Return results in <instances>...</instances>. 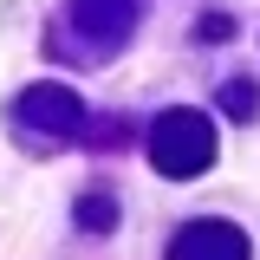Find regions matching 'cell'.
<instances>
[{
  "mask_svg": "<svg viewBox=\"0 0 260 260\" xmlns=\"http://www.w3.org/2000/svg\"><path fill=\"white\" fill-rule=\"evenodd\" d=\"M169 260H247V234L228 221H195L169 241Z\"/></svg>",
  "mask_w": 260,
  "mask_h": 260,
  "instance_id": "2",
  "label": "cell"
},
{
  "mask_svg": "<svg viewBox=\"0 0 260 260\" xmlns=\"http://www.w3.org/2000/svg\"><path fill=\"white\" fill-rule=\"evenodd\" d=\"M202 32H208V39H228V32H234V20H228V13H208V20H202Z\"/></svg>",
  "mask_w": 260,
  "mask_h": 260,
  "instance_id": "7",
  "label": "cell"
},
{
  "mask_svg": "<svg viewBox=\"0 0 260 260\" xmlns=\"http://www.w3.org/2000/svg\"><path fill=\"white\" fill-rule=\"evenodd\" d=\"M150 162H156L162 176H202L208 162H215V124L202 117V111H162L156 124H150Z\"/></svg>",
  "mask_w": 260,
  "mask_h": 260,
  "instance_id": "1",
  "label": "cell"
},
{
  "mask_svg": "<svg viewBox=\"0 0 260 260\" xmlns=\"http://www.w3.org/2000/svg\"><path fill=\"white\" fill-rule=\"evenodd\" d=\"M78 228H98V234L117 228V202H111V195H85V202H78Z\"/></svg>",
  "mask_w": 260,
  "mask_h": 260,
  "instance_id": "5",
  "label": "cell"
},
{
  "mask_svg": "<svg viewBox=\"0 0 260 260\" xmlns=\"http://www.w3.org/2000/svg\"><path fill=\"white\" fill-rule=\"evenodd\" d=\"M72 20L85 26V39L98 52H117L130 20H137V0H72Z\"/></svg>",
  "mask_w": 260,
  "mask_h": 260,
  "instance_id": "3",
  "label": "cell"
},
{
  "mask_svg": "<svg viewBox=\"0 0 260 260\" xmlns=\"http://www.w3.org/2000/svg\"><path fill=\"white\" fill-rule=\"evenodd\" d=\"M20 117L39 124V130H52V137H65V130L85 124V104H78V91H65V85H32L20 98Z\"/></svg>",
  "mask_w": 260,
  "mask_h": 260,
  "instance_id": "4",
  "label": "cell"
},
{
  "mask_svg": "<svg viewBox=\"0 0 260 260\" xmlns=\"http://www.w3.org/2000/svg\"><path fill=\"white\" fill-rule=\"evenodd\" d=\"M254 104L260 98L247 91V85H228V111H234V117H254Z\"/></svg>",
  "mask_w": 260,
  "mask_h": 260,
  "instance_id": "6",
  "label": "cell"
}]
</instances>
